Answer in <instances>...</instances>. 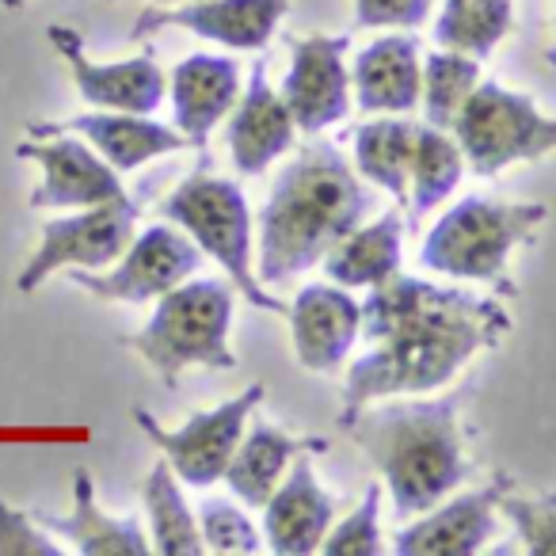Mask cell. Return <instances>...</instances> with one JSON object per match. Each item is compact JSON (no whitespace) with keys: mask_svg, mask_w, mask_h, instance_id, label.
I'll return each instance as SVG.
<instances>
[{"mask_svg":"<svg viewBox=\"0 0 556 556\" xmlns=\"http://www.w3.org/2000/svg\"><path fill=\"white\" fill-rule=\"evenodd\" d=\"M358 309V336H366L370 351L343 378L340 424L381 396L442 389L472 355L500 348L510 332V313L492 298L434 287L401 270L374 287Z\"/></svg>","mask_w":556,"mask_h":556,"instance_id":"1","label":"cell"},{"mask_svg":"<svg viewBox=\"0 0 556 556\" xmlns=\"http://www.w3.org/2000/svg\"><path fill=\"white\" fill-rule=\"evenodd\" d=\"M374 194L336 141H309L282 168L260 214V287H282L317 267L328 248L366 222Z\"/></svg>","mask_w":556,"mask_h":556,"instance_id":"2","label":"cell"},{"mask_svg":"<svg viewBox=\"0 0 556 556\" xmlns=\"http://www.w3.org/2000/svg\"><path fill=\"white\" fill-rule=\"evenodd\" d=\"M462 401L465 393L457 389L439 401H401L386 408L366 404L351 424H343L389 488L396 515H424L465 480L469 462L457 424Z\"/></svg>","mask_w":556,"mask_h":556,"instance_id":"3","label":"cell"},{"mask_svg":"<svg viewBox=\"0 0 556 556\" xmlns=\"http://www.w3.org/2000/svg\"><path fill=\"white\" fill-rule=\"evenodd\" d=\"M545 217L548 210L541 202H495L484 194H465L424 237L419 263L434 275L492 282L495 294L510 298L518 290L507 278L510 252L530 244Z\"/></svg>","mask_w":556,"mask_h":556,"instance_id":"4","label":"cell"},{"mask_svg":"<svg viewBox=\"0 0 556 556\" xmlns=\"http://www.w3.org/2000/svg\"><path fill=\"white\" fill-rule=\"evenodd\" d=\"M156 309L141 332L126 336V348L138 351L149 370L161 374L168 389L179 386V374L191 366L206 370H237V355L229 351L232 328V287L217 278L179 282L156 298Z\"/></svg>","mask_w":556,"mask_h":556,"instance_id":"5","label":"cell"},{"mask_svg":"<svg viewBox=\"0 0 556 556\" xmlns=\"http://www.w3.org/2000/svg\"><path fill=\"white\" fill-rule=\"evenodd\" d=\"M161 217L191 232L199 252L214 255L229 275V287L263 313L287 317V302L270 298L252 270V214H248L244 191L237 179L194 172L168 199L161 202Z\"/></svg>","mask_w":556,"mask_h":556,"instance_id":"6","label":"cell"},{"mask_svg":"<svg viewBox=\"0 0 556 556\" xmlns=\"http://www.w3.org/2000/svg\"><path fill=\"white\" fill-rule=\"evenodd\" d=\"M450 134L477 176H500L518 161H541L556 146L553 118L541 115L530 96L510 92L495 80H477L457 108Z\"/></svg>","mask_w":556,"mask_h":556,"instance_id":"7","label":"cell"},{"mask_svg":"<svg viewBox=\"0 0 556 556\" xmlns=\"http://www.w3.org/2000/svg\"><path fill=\"white\" fill-rule=\"evenodd\" d=\"M263 396H267V386L255 381L240 396H232V401L217 404L210 412H199L187 424H179L176 431L161 427L146 408H134V419H138L141 434L161 450L168 469L179 480H187L191 488H210L222 480L225 465H229L232 450H237L240 434H244L248 419L263 404Z\"/></svg>","mask_w":556,"mask_h":556,"instance_id":"8","label":"cell"},{"mask_svg":"<svg viewBox=\"0 0 556 556\" xmlns=\"http://www.w3.org/2000/svg\"><path fill=\"white\" fill-rule=\"evenodd\" d=\"M134 225H138V206L130 199L85 206L80 214L47 222L42 225L39 248L27 260V267L20 270L16 290L20 294H35L50 275L70 267L77 270L111 267L134 240Z\"/></svg>","mask_w":556,"mask_h":556,"instance_id":"9","label":"cell"},{"mask_svg":"<svg viewBox=\"0 0 556 556\" xmlns=\"http://www.w3.org/2000/svg\"><path fill=\"white\" fill-rule=\"evenodd\" d=\"M118 267L108 275H92V270H70V282L80 287L85 294L100 298V302H153V298L168 294L172 287L187 282L194 267H202V252L194 240H187L172 225H149L141 237L126 244L118 255Z\"/></svg>","mask_w":556,"mask_h":556,"instance_id":"10","label":"cell"},{"mask_svg":"<svg viewBox=\"0 0 556 556\" xmlns=\"http://www.w3.org/2000/svg\"><path fill=\"white\" fill-rule=\"evenodd\" d=\"M290 70L282 77V103L302 134H325L351 111V73L343 54L351 35H309L287 39Z\"/></svg>","mask_w":556,"mask_h":556,"instance_id":"11","label":"cell"},{"mask_svg":"<svg viewBox=\"0 0 556 556\" xmlns=\"http://www.w3.org/2000/svg\"><path fill=\"white\" fill-rule=\"evenodd\" d=\"M20 161H35L42 172L39 187L31 191L35 210L50 206H103V202L130 199L118 172L77 134H50L27 138L16 146Z\"/></svg>","mask_w":556,"mask_h":556,"instance_id":"12","label":"cell"},{"mask_svg":"<svg viewBox=\"0 0 556 556\" xmlns=\"http://www.w3.org/2000/svg\"><path fill=\"white\" fill-rule=\"evenodd\" d=\"M47 39L58 54L65 58V65L73 70V85L85 96L92 108L103 111H126V115H149V111L161 108L168 77L156 65L153 50H146L141 58H126V62L100 65L88 58L85 39H80L77 27L54 24L47 27Z\"/></svg>","mask_w":556,"mask_h":556,"instance_id":"13","label":"cell"},{"mask_svg":"<svg viewBox=\"0 0 556 556\" xmlns=\"http://www.w3.org/2000/svg\"><path fill=\"white\" fill-rule=\"evenodd\" d=\"M287 12L290 0H187L184 9H146L130 27V39L141 42L161 27H184L232 50H263Z\"/></svg>","mask_w":556,"mask_h":556,"instance_id":"14","label":"cell"},{"mask_svg":"<svg viewBox=\"0 0 556 556\" xmlns=\"http://www.w3.org/2000/svg\"><path fill=\"white\" fill-rule=\"evenodd\" d=\"M515 488L507 472L492 480V484L465 492L450 503H434L431 515L419 522L404 526L393 538L396 556H472L492 541L495 533V503Z\"/></svg>","mask_w":556,"mask_h":556,"instance_id":"15","label":"cell"},{"mask_svg":"<svg viewBox=\"0 0 556 556\" xmlns=\"http://www.w3.org/2000/svg\"><path fill=\"white\" fill-rule=\"evenodd\" d=\"M263 503V541L275 556H309L336 518V500L320 488L309 457L298 454Z\"/></svg>","mask_w":556,"mask_h":556,"instance_id":"16","label":"cell"},{"mask_svg":"<svg viewBox=\"0 0 556 556\" xmlns=\"http://www.w3.org/2000/svg\"><path fill=\"white\" fill-rule=\"evenodd\" d=\"M298 366L309 374H336L358 340L363 309L343 287H305L287 305Z\"/></svg>","mask_w":556,"mask_h":556,"instance_id":"17","label":"cell"},{"mask_svg":"<svg viewBox=\"0 0 556 556\" xmlns=\"http://www.w3.org/2000/svg\"><path fill=\"white\" fill-rule=\"evenodd\" d=\"M294 134L298 126L290 118L282 96L270 88L267 65L255 62L252 80H248L244 96H237V103L229 111V126H225L232 168L240 176H260L294 146Z\"/></svg>","mask_w":556,"mask_h":556,"instance_id":"18","label":"cell"},{"mask_svg":"<svg viewBox=\"0 0 556 556\" xmlns=\"http://www.w3.org/2000/svg\"><path fill=\"white\" fill-rule=\"evenodd\" d=\"M31 138H50V134H77L85 138L103 161L115 172H134L141 164L156 161V156H168L187 149V138L179 130H168V126L153 123L146 115H73L62 118V123H31L27 126Z\"/></svg>","mask_w":556,"mask_h":556,"instance_id":"19","label":"cell"},{"mask_svg":"<svg viewBox=\"0 0 556 556\" xmlns=\"http://www.w3.org/2000/svg\"><path fill=\"white\" fill-rule=\"evenodd\" d=\"M172 108L176 126L187 146L206 153L210 134L217 130L240 96V70L237 62L217 54H191L172 70Z\"/></svg>","mask_w":556,"mask_h":556,"instance_id":"20","label":"cell"},{"mask_svg":"<svg viewBox=\"0 0 556 556\" xmlns=\"http://www.w3.org/2000/svg\"><path fill=\"white\" fill-rule=\"evenodd\" d=\"M47 533L73 541L85 556H149L146 530L138 518H115L96 503L92 472L85 465L73 469V510L70 515H50V510H27Z\"/></svg>","mask_w":556,"mask_h":556,"instance_id":"21","label":"cell"},{"mask_svg":"<svg viewBox=\"0 0 556 556\" xmlns=\"http://www.w3.org/2000/svg\"><path fill=\"white\" fill-rule=\"evenodd\" d=\"M351 88L366 115H408L419 103V42L412 35H386L355 58Z\"/></svg>","mask_w":556,"mask_h":556,"instance_id":"22","label":"cell"},{"mask_svg":"<svg viewBox=\"0 0 556 556\" xmlns=\"http://www.w3.org/2000/svg\"><path fill=\"white\" fill-rule=\"evenodd\" d=\"M328 450H332V442L325 434H317V439H294V434L278 431L270 424H252V431L244 427V434H240L222 480L248 507H263L298 454H328Z\"/></svg>","mask_w":556,"mask_h":556,"instance_id":"23","label":"cell"},{"mask_svg":"<svg viewBox=\"0 0 556 556\" xmlns=\"http://www.w3.org/2000/svg\"><path fill=\"white\" fill-rule=\"evenodd\" d=\"M404 252V217L401 210H389L374 225H355L348 237H340L325 263L328 278L343 290H374L401 270Z\"/></svg>","mask_w":556,"mask_h":556,"instance_id":"24","label":"cell"},{"mask_svg":"<svg viewBox=\"0 0 556 556\" xmlns=\"http://www.w3.org/2000/svg\"><path fill=\"white\" fill-rule=\"evenodd\" d=\"M465 176V156L457 149V141L450 138V130L439 126L416 123L412 134V156H408V206H412V225L424 214H431L434 206L454 194V187Z\"/></svg>","mask_w":556,"mask_h":556,"instance_id":"25","label":"cell"},{"mask_svg":"<svg viewBox=\"0 0 556 556\" xmlns=\"http://www.w3.org/2000/svg\"><path fill=\"white\" fill-rule=\"evenodd\" d=\"M515 27V0H446L434 20V42L484 62Z\"/></svg>","mask_w":556,"mask_h":556,"instance_id":"26","label":"cell"},{"mask_svg":"<svg viewBox=\"0 0 556 556\" xmlns=\"http://www.w3.org/2000/svg\"><path fill=\"white\" fill-rule=\"evenodd\" d=\"M141 500H146L149 530H153V548L161 556H202V538L199 522H194L191 507H187L184 492H179L176 472L168 469V462H156L149 469L146 484H141Z\"/></svg>","mask_w":556,"mask_h":556,"instance_id":"27","label":"cell"},{"mask_svg":"<svg viewBox=\"0 0 556 556\" xmlns=\"http://www.w3.org/2000/svg\"><path fill=\"white\" fill-rule=\"evenodd\" d=\"M416 123L408 118H374L355 130V168L374 187L389 191L404 206L408 199V156Z\"/></svg>","mask_w":556,"mask_h":556,"instance_id":"28","label":"cell"},{"mask_svg":"<svg viewBox=\"0 0 556 556\" xmlns=\"http://www.w3.org/2000/svg\"><path fill=\"white\" fill-rule=\"evenodd\" d=\"M477 80H480L477 58L454 54V50L427 54V62L419 65V100H424L427 123L439 126V130H450L457 108L477 88Z\"/></svg>","mask_w":556,"mask_h":556,"instance_id":"29","label":"cell"},{"mask_svg":"<svg viewBox=\"0 0 556 556\" xmlns=\"http://www.w3.org/2000/svg\"><path fill=\"white\" fill-rule=\"evenodd\" d=\"M199 538H202V548L210 553H240V556H255L263 548V538L260 530L252 526V518L229 500H202L199 507Z\"/></svg>","mask_w":556,"mask_h":556,"instance_id":"30","label":"cell"},{"mask_svg":"<svg viewBox=\"0 0 556 556\" xmlns=\"http://www.w3.org/2000/svg\"><path fill=\"white\" fill-rule=\"evenodd\" d=\"M381 484H370L355 510L336 526L332 533H325L320 553L325 556H378L381 553Z\"/></svg>","mask_w":556,"mask_h":556,"instance_id":"31","label":"cell"},{"mask_svg":"<svg viewBox=\"0 0 556 556\" xmlns=\"http://www.w3.org/2000/svg\"><path fill=\"white\" fill-rule=\"evenodd\" d=\"M495 507L518 526L526 548L533 556H548L556 541V495H541V500H515V495H503Z\"/></svg>","mask_w":556,"mask_h":556,"instance_id":"32","label":"cell"},{"mask_svg":"<svg viewBox=\"0 0 556 556\" xmlns=\"http://www.w3.org/2000/svg\"><path fill=\"white\" fill-rule=\"evenodd\" d=\"M0 556H62V545L27 510L0 500Z\"/></svg>","mask_w":556,"mask_h":556,"instance_id":"33","label":"cell"},{"mask_svg":"<svg viewBox=\"0 0 556 556\" xmlns=\"http://www.w3.org/2000/svg\"><path fill=\"white\" fill-rule=\"evenodd\" d=\"M431 0H355V27H419Z\"/></svg>","mask_w":556,"mask_h":556,"instance_id":"34","label":"cell"},{"mask_svg":"<svg viewBox=\"0 0 556 556\" xmlns=\"http://www.w3.org/2000/svg\"><path fill=\"white\" fill-rule=\"evenodd\" d=\"M0 4H4V9H24L27 0H0Z\"/></svg>","mask_w":556,"mask_h":556,"instance_id":"35","label":"cell"},{"mask_svg":"<svg viewBox=\"0 0 556 556\" xmlns=\"http://www.w3.org/2000/svg\"><path fill=\"white\" fill-rule=\"evenodd\" d=\"M156 4H187V0H156Z\"/></svg>","mask_w":556,"mask_h":556,"instance_id":"36","label":"cell"}]
</instances>
